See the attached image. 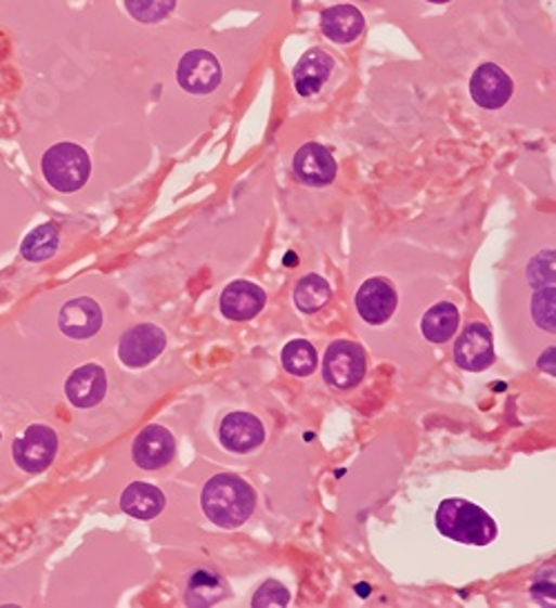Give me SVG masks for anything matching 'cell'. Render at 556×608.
Returning <instances> with one entry per match:
<instances>
[{
  "label": "cell",
  "instance_id": "1",
  "mask_svg": "<svg viewBox=\"0 0 556 608\" xmlns=\"http://www.w3.org/2000/svg\"><path fill=\"white\" fill-rule=\"evenodd\" d=\"M201 502L205 515L214 523L221 529H238L254 513L256 493L238 475L221 473L205 483Z\"/></svg>",
  "mask_w": 556,
  "mask_h": 608
},
{
  "label": "cell",
  "instance_id": "2",
  "mask_svg": "<svg viewBox=\"0 0 556 608\" xmlns=\"http://www.w3.org/2000/svg\"><path fill=\"white\" fill-rule=\"evenodd\" d=\"M437 529L443 538L469 546H486L496 538L494 519L477 504L450 497L437 510Z\"/></svg>",
  "mask_w": 556,
  "mask_h": 608
},
{
  "label": "cell",
  "instance_id": "3",
  "mask_svg": "<svg viewBox=\"0 0 556 608\" xmlns=\"http://www.w3.org/2000/svg\"><path fill=\"white\" fill-rule=\"evenodd\" d=\"M90 174V156L76 143H59L42 154V177L59 192L80 190Z\"/></svg>",
  "mask_w": 556,
  "mask_h": 608
},
{
  "label": "cell",
  "instance_id": "4",
  "mask_svg": "<svg viewBox=\"0 0 556 608\" xmlns=\"http://www.w3.org/2000/svg\"><path fill=\"white\" fill-rule=\"evenodd\" d=\"M59 451V437L50 426L31 424L25 432L12 443V457L16 466L25 473L38 475L54 462Z\"/></svg>",
  "mask_w": 556,
  "mask_h": 608
},
{
  "label": "cell",
  "instance_id": "5",
  "mask_svg": "<svg viewBox=\"0 0 556 608\" xmlns=\"http://www.w3.org/2000/svg\"><path fill=\"white\" fill-rule=\"evenodd\" d=\"M323 377L332 388L350 390L365 377V354L354 341H334L323 359Z\"/></svg>",
  "mask_w": 556,
  "mask_h": 608
},
{
  "label": "cell",
  "instance_id": "6",
  "mask_svg": "<svg viewBox=\"0 0 556 608\" xmlns=\"http://www.w3.org/2000/svg\"><path fill=\"white\" fill-rule=\"evenodd\" d=\"M165 333L154 323H141L127 331L118 344V357L127 368H145L165 350Z\"/></svg>",
  "mask_w": 556,
  "mask_h": 608
},
{
  "label": "cell",
  "instance_id": "7",
  "mask_svg": "<svg viewBox=\"0 0 556 608\" xmlns=\"http://www.w3.org/2000/svg\"><path fill=\"white\" fill-rule=\"evenodd\" d=\"M454 359L463 371L481 373L494 363V339L486 323H469L454 344Z\"/></svg>",
  "mask_w": 556,
  "mask_h": 608
},
{
  "label": "cell",
  "instance_id": "8",
  "mask_svg": "<svg viewBox=\"0 0 556 608\" xmlns=\"http://www.w3.org/2000/svg\"><path fill=\"white\" fill-rule=\"evenodd\" d=\"M179 83L185 92L209 94L221 86V63L207 50H192L181 59L179 65Z\"/></svg>",
  "mask_w": 556,
  "mask_h": 608
},
{
  "label": "cell",
  "instance_id": "9",
  "mask_svg": "<svg viewBox=\"0 0 556 608\" xmlns=\"http://www.w3.org/2000/svg\"><path fill=\"white\" fill-rule=\"evenodd\" d=\"M354 303L363 321L380 326V323H388L397 310V290L388 279L374 276L359 288Z\"/></svg>",
  "mask_w": 556,
  "mask_h": 608
},
{
  "label": "cell",
  "instance_id": "10",
  "mask_svg": "<svg viewBox=\"0 0 556 608\" xmlns=\"http://www.w3.org/2000/svg\"><path fill=\"white\" fill-rule=\"evenodd\" d=\"M512 92H515V83H512V78L494 63L477 67L473 80H469V94H473L475 103L483 109L503 107L509 101Z\"/></svg>",
  "mask_w": 556,
  "mask_h": 608
},
{
  "label": "cell",
  "instance_id": "11",
  "mask_svg": "<svg viewBox=\"0 0 556 608\" xmlns=\"http://www.w3.org/2000/svg\"><path fill=\"white\" fill-rule=\"evenodd\" d=\"M59 326L69 339H90L103 326V310L90 297H76L61 308Z\"/></svg>",
  "mask_w": 556,
  "mask_h": 608
},
{
  "label": "cell",
  "instance_id": "12",
  "mask_svg": "<svg viewBox=\"0 0 556 608\" xmlns=\"http://www.w3.org/2000/svg\"><path fill=\"white\" fill-rule=\"evenodd\" d=\"M177 441L174 435L163 426H150L139 432L132 457L145 470H158L174 460Z\"/></svg>",
  "mask_w": 556,
  "mask_h": 608
},
{
  "label": "cell",
  "instance_id": "13",
  "mask_svg": "<svg viewBox=\"0 0 556 608\" xmlns=\"http://www.w3.org/2000/svg\"><path fill=\"white\" fill-rule=\"evenodd\" d=\"M294 174L306 185L323 187L329 185L336 177V160L327 147L308 143L294 154Z\"/></svg>",
  "mask_w": 556,
  "mask_h": 608
},
{
  "label": "cell",
  "instance_id": "14",
  "mask_svg": "<svg viewBox=\"0 0 556 608\" xmlns=\"http://www.w3.org/2000/svg\"><path fill=\"white\" fill-rule=\"evenodd\" d=\"M263 441L266 428L251 413H230L221 422V443L232 453H251Z\"/></svg>",
  "mask_w": 556,
  "mask_h": 608
},
{
  "label": "cell",
  "instance_id": "15",
  "mask_svg": "<svg viewBox=\"0 0 556 608\" xmlns=\"http://www.w3.org/2000/svg\"><path fill=\"white\" fill-rule=\"evenodd\" d=\"M107 392V375L96 363L76 368L65 381V394L76 409H94Z\"/></svg>",
  "mask_w": 556,
  "mask_h": 608
},
{
  "label": "cell",
  "instance_id": "16",
  "mask_svg": "<svg viewBox=\"0 0 556 608\" xmlns=\"http://www.w3.org/2000/svg\"><path fill=\"white\" fill-rule=\"evenodd\" d=\"M266 306L263 288L249 281H234L221 295V312L232 321H249Z\"/></svg>",
  "mask_w": 556,
  "mask_h": 608
},
{
  "label": "cell",
  "instance_id": "17",
  "mask_svg": "<svg viewBox=\"0 0 556 608\" xmlns=\"http://www.w3.org/2000/svg\"><path fill=\"white\" fill-rule=\"evenodd\" d=\"M332 59L327 52L314 48L310 52L303 54V59L296 63L294 67V86H296V92L301 94V96H312L316 94L325 80L329 78L332 74Z\"/></svg>",
  "mask_w": 556,
  "mask_h": 608
},
{
  "label": "cell",
  "instance_id": "18",
  "mask_svg": "<svg viewBox=\"0 0 556 608\" xmlns=\"http://www.w3.org/2000/svg\"><path fill=\"white\" fill-rule=\"evenodd\" d=\"M365 27L363 14L354 5H334L323 12L321 29L334 43H352Z\"/></svg>",
  "mask_w": 556,
  "mask_h": 608
},
{
  "label": "cell",
  "instance_id": "19",
  "mask_svg": "<svg viewBox=\"0 0 556 608\" xmlns=\"http://www.w3.org/2000/svg\"><path fill=\"white\" fill-rule=\"evenodd\" d=\"M120 508L134 519H154L165 508V495L152 483L134 481L122 491Z\"/></svg>",
  "mask_w": 556,
  "mask_h": 608
},
{
  "label": "cell",
  "instance_id": "20",
  "mask_svg": "<svg viewBox=\"0 0 556 608\" xmlns=\"http://www.w3.org/2000/svg\"><path fill=\"white\" fill-rule=\"evenodd\" d=\"M458 323H461L458 308L450 301H441L423 314L421 333L427 341L443 344L458 331Z\"/></svg>",
  "mask_w": 556,
  "mask_h": 608
},
{
  "label": "cell",
  "instance_id": "21",
  "mask_svg": "<svg viewBox=\"0 0 556 608\" xmlns=\"http://www.w3.org/2000/svg\"><path fill=\"white\" fill-rule=\"evenodd\" d=\"M228 595L225 582L211 571H196L190 578L185 601L190 606H211Z\"/></svg>",
  "mask_w": 556,
  "mask_h": 608
},
{
  "label": "cell",
  "instance_id": "22",
  "mask_svg": "<svg viewBox=\"0 0 556 608\" xmlns=\"http://www.w3.org/2000/svg\"><path fill=\"white\" fill-rule=\"evenodd\" d=\"M61 243V234L59 228L54 223H42L38 228H34L25 238L21 246V255L27 261H46L50 259Z\"/></svg>",
  "mask_w": 556,
  "mask_h": 608
},
{
  "label": "cell",
  "instance_id": "23",
  "mask_svg": "<svg viewBox=\"0 0 556 608\" xmlns=\"http://www.w3.org/2000/svg\"><path fill=\"white\" fill-rule=\"evenodd\" d=\"M329 295H332V288H329V283L323 276L308 274V276H303L301 281L296 283L294 303L301 312L312 314V312L321 310L329 301Z\"/></svg>",
  "mask_w": 556,
  "mask_h": 608
},
{
  "label": "cell",
  "instance_id": "24",
  "mask_svg": "<svg viewBox=\"0 0 556 608\" xmlns=\"http://www.w3.org/2000/svg\"><path fill=\"white\" fill-rule=\"evenodd\" d=\"M281 359H283V368L294 375V377H310L314 371H316V348L306 341V339H294L289 341L283 352H281Z\"/></svg>",
  "mask_w": 556,
  "mask_h": 608
},
{
  "label": "cell",
  "instance_id": "25",
  "mask_svg": "<svg viewBox=\"0 0 556 608\" xmlns=\"http://www.w3.org/2000/svg\"><path fill=\"white\" fill-rule=\"evenodd\" d=\"M125 8L139 23L152 25L172 14L177 0H125Z\"/></svg>",
  "mask_w": 556,
  "mask_h": 608
},
{
  "label": "cell",
  "instance_id": "26",
  "mask_svg": "<svg viewBox=\"0 0 556 608\" xmlns=\"http://www.w3.org/2000/svg\"><path fill=\"white\" fill-rule=\"evenodd\" d=\"M289 604V593L283 584L270 580L266 582L259 591H256L254 599H251V606L254 608H266V606H287Z\"/></svg>",
  "mask_w": 556,
  "mask_h": 608
},
{
  "label": "cell",
  "instance_id": "27",
  "mask_svg": "<svg viewBox=\"0 0 556 608\" xmlns=\"http://www.w3.org/2000/svg\"><path fill=\"white\" fill-rule=\"evenodd\" d=\"M532 312H534V319L543 331L554 333V290H552V286L547 290H541L534 297Z\"/></svg>",
  "mask_w": 556,
  "mask_h": 608
},
{
  "label": "cell",
  "instance_id": "28",
  "mask_svg": "<svg viewBox=\"0 0 556 608\" xmlns=\"http://www.w3.org/2000/svg\"><path fill=\"white\" fill-rule=\"evenodd\" d=\"M427 3H437V5H443V3H450V0H427Z\"/></svg>",
  "mask_w": 556,
  "mask_h": 608
},
{
  "label": "cell",
  "instance_id": "29",
  "mask_svg": "<svg viewBox=\"0 0 556 608\" xmlns=\"http://www.w3.org/2000/svg\"><path fill=\"white\" fill-rule=\"evenodd\" d=\"M0 439H3V432H0Z\"/></svg>",
  "mask_w": 556,
  "mask_h": 608
}]
</instances>
